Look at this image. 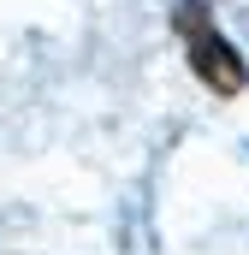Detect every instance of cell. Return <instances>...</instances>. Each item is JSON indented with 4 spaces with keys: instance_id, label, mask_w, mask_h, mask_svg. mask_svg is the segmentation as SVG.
I'll return each mask as SVG.
<instances>
[{
    "instance_id": "cell-1",
    "label": "cell",
    "mask_w": 249,
    "mask_h": 255,
    "mask_svg": "<svg viewBox=\"0 0 249 255\" xmlns=\"http://www.w3.org/2000/svg\"><path fill=\"white\" fill-rule=\"evenodd\" d=\"M172 24H178V42H184V54H190V71H196L214 95H244L249 89V65H244V54L220 36V24L208 18V6H202V0H178Z\"/></svg>"
}]
</instances>
